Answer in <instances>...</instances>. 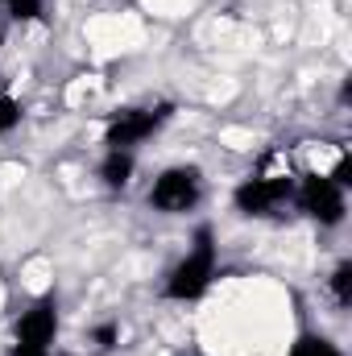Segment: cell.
<instances>
[{"mask_svg": "<svg viewBox=\"0 0 352 356\" xmlns=\"http://www.w3.org/2000/svg\"><path fill=\"white\" fill-rule=\"evenodd\" d=\"M319 228H340L349 220V186L340 178H332L328 170H315V175H303L294 182V195H290Z\"/></svg>", "mask_w": 352, "mask_h": 356, "instance_id": "6da1fadb", "label": "cell"}, {"mask_svg": "<svg viewBox=\"0 0 352 356\" xmlns=\"http://www.w3.org/2000/svg\"><path fill=\"white\" fill-rule=\"evenodd\" d=\"M203 199V170L199 166H166L150 186V207L162 216H186Z\"/></svg>", "mask_w": 352, "mask_h": 356, "instance_id": "7a4b0ae2", "label": "cell"}, {"mask_svg": "<svg viewBox=\"0 0 352 356\" xmlns=\"http://www.w3.org/2000/svg\"><path fill=\"white\" fill-rule=\"evenodd\" d=\"M211 277H216V245H211V236L203 232V236L195 241V249L170 269V277H166V298H175V302H195V298L207 294Z\"/></svg>", "mask_w": 352, "mask_h": 356, "instance_id": "3957f363", "label": "cell"}, {"mask_svg": "<svg viewBox=\"0 0 352 356\" xmlns=\"http://www.w3.org/2000/svg\"><path fill=\"white\" fill-rule=\"evenodd\" d=\"M58 323H63L58 319V302L54 298H38L13 323V353H54Z\"/></svg>", "mask_w": 352, "mask_h": 356, "instance_id": "277c9868", "label": "cell"}, {"mask_svg": "<svg viewBox=\"0 0 352 356\" xmlns=\"http://www.w3.org/2000/svg\"><path fill=\"white\" fill-rule=\"evenodd\" d=\"M162 120H166V112H154V108H120L104 124V145L108 149H137L145 137L158 133Z\"/></svg>", "mask_w": 352, "mask_h": 356, "instance_id": "5b68a950", "label": "cell"}, {"mask_svg": "<svg viewBox=\"0 0 352 356\" xmlns=\"http://www.w3.org/2000/svg\"><path fill=\"white\" fill-rule=\"evenodd\" d=\"M290 195H294V178L290 175H253L237 186L232 203H237V211H245V216H269V211H273L278 203H286Z\"/></svg>", "mask_w": 352, "mask_h": 356, "instance_id": "8992f818", "label": "cell"}, {"mask_svg": "<svg viewBox=\"0 0 352 356\" xmlns=\"http://www.w3.org/2000/svg\"><path fill=\"white\" fill-rule=\"evenodd\" d=\"M137 170V158H133V149H108L104 154V162H99V182L104 186H112V191H125L129 186V178Z\"/></svg>", "mask_w": 352, "mask_h": 356, "instance_id": "52a82bcc", "label": "cell"}, {"mask_svg": "<svg viewBox=\"0 0 352 356\" xmlns=\"http://www.w3.org/2000/svg\"><path fill=\"white\" fill-rule=\"evenodd\" d=\"M286 356H344V353H340V344H332L328 336H298Z\"/></svg>", "mask_w": 352, "mask_h": 356, "instance_id": "ba28073f", "label": "cell"}, {"mask_svg": "<svg viewBox=\"0 0 352 356\" xmlns=\"http://www.w3.org/2000/svg\"><path fill=\"white\" fill-rule=\"evenodd\" d=\"M328 290H332L336 307H349V302H352V261H340V266L332 269V277H328Z\"/></svg>", "mask_w": 352, "mask_h": 356, "instance_id": "9c48e42d", "label": "cell"}, {"mask_svg": "<svg viewBox=\"0 0 352 356\" xmlns=\"http://www.w3.org/2000/svg\"><path fill=\"white\" fill-rule=\"evenodd\" d=\"M17 124H21V104H17V95L0 91V137H4V133H13Z\"/></svg>", "mask_w": 352, "mask_h": 356, "instance_id": "30bf717a", "label": "cell"}, {"mask_svg": "<svg viewBox=\"0 0 352 356\" xmlns=\"http://www.w3.org/2000/svg\"><path fill=\"white\" fill-rule=\"evenodd\" d=\"M8 8H13V17H21V21H29V17H38L42 13V0H4Z\"/></svg>", "mask_w": 352, "mask_h": 356, "instance_id": "8fae6325", "label": "cell"}, {"mask_svg": "<svg viewBox=\"0 0 352 356\" xmlns=\"http://www.w3.org/2000/svg\"><path fill=\"white\" fill-rule=\"evenodd\" d=\"M13 356H54V353H13Z\"/></svg>", "mask_w": 352, "mask_h": 356, "instance_id": "7c38bea8", "label": "cell"}]
</instances>
